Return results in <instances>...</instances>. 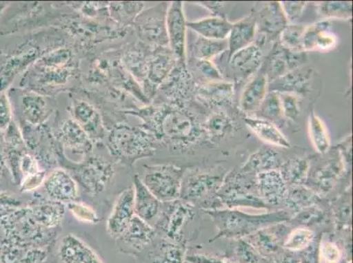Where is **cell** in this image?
I'll use <instances>...</instances> for the list:
<instances>
[{
	"mask_svg": "<svg viewBox=\"0 0 353 263\" xmlns=\"http://www.w3.org/2000/svg\"><path fill=\"white\" fill-rule=\"evenodd\" d=\"M148 128L156 140L176 149L196 145L205 134L203 126L187 109L179 105H166L152 109L147 116Z\"/></svg>",
	"mask_w": 353,
	"mask_h": 263,
	"instance_id": "6da1fadb",
	"label": "cell"
},
{
	"mask_svg": "<svg viewBox=\"0 0 353 263\" xmlns=\"http://www.w3.org/2000/svg\"><path fill=\"white\" fill-rule=\"evenodd\" d=\"M216 224L218 238L245 239L270 224L285 222L291 220L288 210L274 213L249 214L239 209H212L206 211Z\"/></svg>",
	"mask_w": 353,
	"mask_h": 263,
	"instance_id": "7a4b0ae2",
	"label": "cell"
},
{
	"mask_svg": "<svg viewBox=\"0 0 353 263\" xmlns=\"http://www.w3.org/2000/svg\"><path fill=\"white\" fill-rule=\"evenodd\" d=\"M6 243L24 248H41L52 242L53 230L45 229L32 217L27 207H21L0 217Z\"/></svg>",
	"mask_w": 353,
	"mask_h": 263,
	"instance_id": "3957f363",
	"label": "cell"
},
{
	"mask_svg": "<svg viewBox=\"0 0 353 263\" xmlns=\"http://www.w3.org/2000/svg\"><path fill=\"white\" fill-rule=\"evenodd\" d=\"M155 143L156 138L150 132L126 126L115 127L108 139L112 155L128 166L137 160L152 156Z\"/></svg>",
	"mask_w": 353,
	"mask_h": 263,
	"instance_id": "277c9868",
	"label": "cell"
},
{
	"mask_svg": "<svg viewBox=\"0 0 353 263\" xmlns=\"http://www.w3.org/2000/svg\"><path fill=\"white\" fill-rule=\"evenodd\" d=\"M217 203L229 209L240 207L266 209L268 205L260 198L254 182L246 179V174L230 173L224 178L223 185L216 195Z\"/></svg>",
	"mask_w": 353,
	"mask_h": 263,
	"instance_id": "5b68a950",
	"label": "cell"
},
{
	"mask_svg": "<svg viewBox=\"0 0 353 263\" xmlns=\"http://www.w3.org/2000/svg\"><path fill=\"white\" fill-rule=\"evenodd\" d=\"M185 169L172 165L144 166L141 179L148 190L161 203L175 201L181 197V185Z\"/></svg>",
	"mask_w": 353,
	"mask_h": 263,
	"instance_id": "8992f818",
	"label": "cell"
},
{
	"mask_svg": "<svg viewBox=\"0 0 353 263\" xmlns=\"http://www.w3.org/2000/svg\"><path fill=\"white\" fill-rule=\"evenodd\" d=\"M194 215V205L190 202L176 200L162 203L159 217L153 224L157 235L176 243H185V227Z\"/></svg>",
	"mask_w": 353,
	"mask_h": 263,
	"instance_id": "52a82bcc",
	"label": "cell"
},
{
	"mask_svg": "<svg viewBox=\"0 0 353 263\" xmlns=\"http://www.w3.org/2000/svg\"><path fill=\"white\" fill-rule=\"evenodd\" d=\"M187 20L184 6L174 1L168 6L166 12V32L168 46L176 63L187 65Z\"/></svg>",
	"mask_w": 353,
	"mask_h": 263,
	"instance_id": "ba28073f",
	"label": "cell"
},
{
	"mask_svg": "<svg viewBox=\"0 0 353 263\" xmlns=\"http://www.w3.org/2000/svg\"><path fill=\"white\" fill-rule=\"evenodd\" d=\"M155 229L149 223L134 215L124 232L115 239L117 246L121 253L136 255L152 245L155 240Z\"/></svg>",
	"mask_w": 353,
	"mask_h": 263,
	"instance_id": "9c48e42d",
	"label": "cell"
},
{
	"mask_svg": "<svg viewBox=\"0 0 353 263\" xmlns=\"http://www.w3.org/2000/svg\"><path fill=\"white\" fill-rule=\"evenodd\" d=\"M307 63L306 52H294L285 49L280 43H276L268 57L265 69L262 70L270 83L292 70L306 65Z\"/></svg>",
	"mask_w": 353,
	"mask_h": 263,
	"instance_id": "30bf717a",
	"label": "cell"
},
{
	"mask_svg": "<svg viewBox=\"0 0 353 263\" xmlns=\"http://www.w3.org/2000/svg\"><path fill=\"white\" fill-rule=\"evenodd\" d=\"M290 231L285 222L276 223L256 231L245 239L262 257L268 258L281 252Z\"/></svg>",
	"mask_w": 353,
	"mask_h": 263,
	"instance_id": "8fae6325",
	"label": "cell"
},
{
	"mask_svg": "<svg viewBox=\"0 0 353 263\" xmlns=\"http://www.w3.org/2000/svg\"><path fill=\"white\" fill-rule=\"evenodd\" d=\"M224 178L210 172H195L183 178L179 200L194 203L210 193H217Z\"/></svg>",
	"mask_w": 353,
	"mask_h": 263,
	"instance_id": "7c38bea8",
	"label": "cell"
},
{
	"mask_svg": "<svg viewBox=\"0 0 353 263\" xmlns=\"http://www.w3.org/2000/svg\"><path fill=\"white\" fill-rule=\"evenodd\" d=\"M113 175L114 169L109 163L94 159L80 167L76 178L83 190L95 196L104 191Z\"/></svg>",
	"mask_w": 353,
	"mask_h": 263,
	"instance_id": "4fadbf2b",
	"label": "cell"
},
{
	"mask_svg": "<svg viewBox=\"0 0 353 263\" xmlns=\"http://www.w3.org/2000/svg\"><path fill=\"white\" fill-rule=\"evenodd\" d=\"M313 75L314 70L310 67H300L269 83L268 92L290 93L298 98L306 97L311 91Z\"/></svg>",
	"mask_w": 353,
	"mask_h": 263,
	"instance_id": "5bb4252c",
	"label": "cell"
},
{
	"mask_svg": "<svg viewBox=\"0 0 353 263\" xmlns=\"http://www.w3.org/2000/svg\"><path fill=\"white\" fill-rule=\"evenodd\" d=\"M43 186L50 200L69 204L78 198V182L62 169H54L45 178Z\"/></svg>",
	"mask_w": 353,
	"mask_h": 263,
	"instance_id": "9a60e30c",
	"label": "cell"
},
{
	"mask_svg": "<svg viewBox=\"0 0 353 263\" xmlns=\"http://www.w3.org/2000/svg\"><path fill=\"white\" fill-rule=\"evenodd\" d=\"M134 190L126 189L118 196L114 202L113 209L109 215L107 222V231L113 239H117L128 224L134 217Z\"/></svg>",
	"mask_w": 353,
	"mask_h": 263,
	"instance_id": "2e32d148",
	"label": "cell"
},
{
	"mask_svg": "<svg viewBox=\"0 0 353 263\" xmlns=\"http://www.w3.org/2000/svg\"><path fill=\"white\" fill-rule=\"evenodd\" d=\"M255 17L256 34H261L266 41L277 39L288 24L280 2L266 3Z\"/></svg>",
	"mask_w": 353,
	"mask_h": 263,
	"instance_id": "e0dca14e",
	"label": "cell"
},
{
	"mask_svg": "<svg viewBox=\"0 0 353 263\" xmlns=\"http://www.w3.org/2000/svg\"><path fill=\"white\" fill-rule=\"evenodd\" d=\"M256 191L268 207L284 203L288 187L279 171H270L256 175Z\"/></svg>",
	"mask_w": 353,
	"mask_h": 263,
	"instance_id": "ac0fdd59",
	"label": "cell"
},
{
	"mask_svg": "<svg viewBox=\"0 0 353 263\" xmlns=\"http://www.w3.org/2000/svg\"><path fill=\"white\" fill-rule=\"evenodd\" d=\"M269 81L264 70H259L241 93L239 107L247 114H256L268 93Z\"/></svg>",
	"mask_w": 353,
	"mask_h": 263,
	"instance_id": "d6986e66",
	"label": "cell"
},
{
	"mask_svg": "<svg viewBox=\"0 0 353 263\" xmlns=\"http://www.w3.org/2000/svg\"><path fill=\"white\" fill-rule=\"evenodd\" d=\"M133 185L134 214L150 224L155 223L161 210V202L148 190L139 176H134Z\"/></svg>",
	"mask_w": 353,
	"mask_h": 263,
	"instance_id": "ffe728a7",
	"label": "cell"
},
{
	"mask_svg": "<svg viewBox=\"0 0 353 263\" xmlns=\"http://www.w3.org/2000/svg\"><path fill=\"white\" fill-rule=\"evenodd\" d=\"M231 70L239 79L252 78L263 63V51L258 44L252 43L245 49L237 51L229 59Z\"/></svg>",
	"mask_w": 353,
	"mask_h": 263,
	"instance_id": "44dd1931",
	"label": "cell"
},
{
	"mask_svg": "<svg viewBox=\"0 0 353 263\" xmlns=\"http://www.w3.org/2000/svg\"><path fill=\"white\" fill-rule=\"evenodd\" d=\"M59 255L63 263H104L94 250L72 233L62 240Z\"/></svg>",
	"mask_w": 353,
	"mask_h": 263,
	"instance_id": "7402d4cb",
	"label": "cell"
},
{
	"mask_svg": "<svg viewBox=\"0 0 353 263\" xmlns=\"http://www.w3.org/2000/svg\"><path fill=\"white\" fill-rule=\"evenodd\" d=\"M195 96L199 101L208 107H221L230 104L234 96V83L220 80L207 82L195 87Z\"/></svg>",
	"mask_w": 353,
	"mask_h": 263,
	"instance_id": "603a6c76",
	"label": "cell"
},
{
	"mask_svg": "<svg viewBox=\"0 0 353 263\" xmlns=\"http://www.w3.org/2000/svg\"><path fill=\"white\" fill-rule=\"evenodd\" d=\"M169 6V5H168ZM168 6L165 8H153L147 12L144 19L141 20V33L145 40L157 44L159 47H168V38L166 32V12Z\"/></svg>",
	"mask_w": 353,
	"mask_h": 263,
	"instance_id": "cb8c5ba5",
	"label": "cell"
},
{
	"mask_svg": "<svg viewBox=\"0 0 353 263\" xmlns=\"http://www.w3.org/2000/svg\"><path fill=\"white\" fill-rule=\"evenodd\" d=\"M256 35V22L255 15L247 16L242 20L232 23L228 37V59L237 51L245 49L254 43Z\"/></svg>",
	"mask_w": 353,
	"mask_h": 263,
	"instance_id": "d4e9b609",
	"label": "cell"
},
{
	"mask_svg": "<svg viewBox=\"0 0 353 263\" xmlns=\"http://www.w3.org/2000/svg\"><path fill=\"white\" fill-rule=\"evenodd\" d=\"M28 208L38 224L51 230L62 224L65 214L64 204L50 200L33 202Z\"/></svg>",
	"mask_w": 353,
	"mask_h": 263,
	"instance_id": "484cf974",
	"label": "cell"
},
{
	"mask_svg": "<svg viewBox=\"0 0 353 263\" xmlns=\"http://www.w3.org/2000/svg\"><path fill=\"white\" fill-rule=\"evenodd\" d=\"M188 28L208 40L224 41L229 37L232 23L223 16L214 15L187 22Z\"/></svg>",
	"mask_w": 353,
	"mask_h": 263,
	"instance_id": "4316f807",
	"label": "cell"
},
{
	"mask_svg": "<svg viewBox=\"0 0 353 263\" xmlns=\"http://www.w3.org/2000/svg\"><path fill=\"white\" fill-rule=\"evenodd\" d=\"M282 163L278 152L270 147L263 146L249 156L240 172L256 176L262 172L279 171Z\"/></svg>",
	"mask_w": 353,
	"mask_h": 263,
	"instance_id": "83f0119b",
	"label": "cell"
},
{
	"mask_svg": "<svg viewBox=\"0 0 353 263\" xmlns=\"http://www.w3.org/2000/svg\"><path fill=\"white\" fill-rule=\"evenodd\" d=\"M243 121L256 136L272 146L290 149L291 144L280 128L272 122L256 117H245Z\"/></svg>",
	"mask_w": 353,
	"mask_h": 263,
	"instance_id": "f1b7e54d",
	"label": "cell"
},
{
	"mask_svg": "<svg viewBox=\"0 0 353 263\" xmlns=\"http://www.w3.org/2000/svg\"><path fill=\"white\" fill-rule=\"evenodd\" d=\"M61 142L70 151L77 154H88L91 149L92 143L85 130L78 122L72 120L64 122L60 129Z\"/></svg>",
	"mask_w": 353,
	"mask_h": 263,
	"instance_id": "f546056e",
	"label": "cell"
},
{
	"mask_svg": "<svg viewBox=\"0 0 353 263\" xmlns=\"http://www.w3.org/2000/svg\"><path fill=\"white\" fill-rule=\"evenodd\" d=\"M48 257L41 248H24L4 243L0 246V263H41Z\"/></svg>",
	"mask_w": 353,
	"mask_h": 263,
	"instance_id": "4dcf8cb0",
	"label": "cell"
},
{
	"mask_svg": "<svg viewBox=\"0 0 353 263\" xmlns=\"http://www.w3.org/2000/svg\"><path fill=\"white\" fill-rule=\"evenodd\" d=\"M185 252V243H176L162 238L154 244L148 258L150 263H184Z\"/></svg>",
	"mask_w": 353,
	"mask_h": 263,
	"instance_id": "1f68e13d",
	"label": "cell"
},
{
	"mask_svg": "<svg viewBox=\"0 0 353 263\" xmlns=\"http://www.w3.org/2000/svg\"><path fill=\"white\" fill-rule=\"evenodd\" d=\"M346 169L343 165L341 157L339 155L338 159L330 160L325 165L321 167L313 176L314 185L316 186L317 191L321 193H326L333 188L335 182L339 180ZM319 194V193H317Z\"/></svg>",
	"mask_w": 353,
	"mask_h": 263,
	"instance_id": "d6a6232c",
	"label": "cell"
},
{
	"mask_svg": "<svg viewBox=\"0 0 353 263\" xmlns=\"http://www.w3.org/2000/svg\"><path fill=\"white\" fill-rule=\"evenodd\" d=\"M162 47L161 50L154 54L148 68L150 82L159 85L168 78V76L175 68L176 60L171 50Z\"/></svg>",
	"mask_w": 353,
	"mask_h": 263,
	"instance_id": "836d02e7",
	"label": "cell"
},
{
	"mask_svg": "<svg viewBox=\"0 0 353 263\" xmlns=\"http://www.w3.org/2000/svg\"><path fill=\"white\" fill-rule=\"evenodd\" d=\"M203 126L205 136L212 143L220 142L224 138L232 134L235 130V123L232 118L223 111L212 114Z\"/></svg>",
	"mask_w": 353,
	"mask_h": 263,
	"instance_id": "e575fe53",
	"label": "cell"
},
{
	"mask_svg": "<svg viewBox=\"0 0 353 263\" xmlns=\"http://www.w3.org/2000/svg\"><path fill=\"white\" fill-rule=\"evenodd\" d=\"M74 115L80 127L89 137L98 138L102 133L101 121L98 112L85 101H77L73 107Z\"/></svg>",
	"mask_w": 353,
	"mask_h": 263,
	"instance_id": "d590c367",
	"label": "cell"
},
{
	"mask_svg": "<svg viewBox=\"0 0 353 263\" xmlns=\"http://www.w3.org/2000/svg\"><path fill=\"white\" fill-rule=\"evenodd\" d=\"M319 196L312 189L305 185L294 186L288 188V195L284 200V204L288 211L292 214L316 205L319 202Z\"/></svg>",
	"mask_w": 353,
	"mask_h": 263,
	"instance_id": "8d00e7d4",
	"label": "cell"
},
{
	"mask_svg": "<svg viewBox=\"0 0 353 263\" xmlns=\"http://www.w3.org/2000/svg\"><path fill=\"white\" fill-rule=\"evenodd\" d=\"M310 162L301 157H294L282 163L280 169L281 175L288 187L304 185L310 175Z\"/></svg>",
	"mask_w": 353,
	"mask_h": 263,
	"instance_id": "74e56055",
	"label": "cell"
},
{
	"mask_svg": "<svg viewBox=\"0 0 353 263\" xmlns=\"http://www.w3.org/2000/svg\"><path fill=\"white\" fill-rule=\"evenodd\" d=\"M309 134L314 149L319 154L328 153L330 149V138L324 122L311 110L309 116Z\"/></svg>",
	"mask_w": 353,
	"mask_h": 263,
	"instance_id": "f35d334b",
	"label": "cell"
},
{
	"mask_svg": "<svg viewBox=\"0 0 353 263\" xmlns=\"http://www.w3.org/2000/svg\"><path fill=\"white\" fill-rule=\"evenodd\" d=\"M228 51V41L208 40L197 35L192 46V54L194 59L211 61L218 54Z\"/></svg>",
	"mask_w": 353,
	"mask_h": 263,
	"instance_id": "ab89813d",
	"label": "cell"
},
{
	"mask_svg": "<svg viewBox=\"0 0 353 263\" xmlns=\"http://www.w3.org/2000/svg\"><path fill=\"white\" fill-rule=\"evenodd\" d=\"M255 114L258 115V116H256V118L270 121L277 127L283 125L285 120L283 114H282L279 93L268 92L264 102L260 105L258 112Z\"/></svg>",
	"mask_w": 353,
	"mask_h": 263,
	"instance_id": "60d3db41",
	"label": "cell"
},
{
	"mask_svg": "<svg viewBox=\"0 0 353 263\" xmlns=\"http://www.w3.org/2000/svg\"><path fill=\"white\" fill-rule=\"evenodd\" d=\"M316 12L323 20H351L352 3L350 1H324L316 3Z\"/></svg>",
	"mask_w": 353,
	"mask_h": 263,
	"instance_id": "b9f144b4",
	"label": "cell"
},
{
	"mask_svg": "<svg viewBox=\"0 0 353 263\" xmlns=\"http://www.w3.org/2000/svg\"><path fill=\"white\" fill-rule=\"evenodd\" d=\"M305 25L300 24H288L282 30L279 39L282 46L294 52H304L303 50V36Z\"/></svg>",
	"mask_w": 353,
	"mask_h": 263,
	"instance_id": "7bdbcfd3",
	"label": "cell"
},
{
	"mask_svg": "<svg viewBox=\"0 0 353 263\" xmlns=\"http://www.w3.org/2000/svg\"><path fill=\"white\" fill-rule=\"evenodd\" d=\"M314 233L307 227L290 231L287 239H285L283 249L288 252H300L310 245L314 240Z\"/></svg>",
	"mask_w": 353,
	"mask_h": 263,
	"instance_id": "ee69618b",
	"label": "cell"
},
{
	"mask_svg": "<svg viewBox=\"0 0 353 263\" xmlns=\"http://www.w3.org/2000/svg\"><path fill=\"white\" fill-rule=\"evenodd\" d=\"M332 22L328 20L314 22V24L306 27L303 36V50L304 52L314 51V47H316V40L319 34L324 31L332 30Z\"/></svg>",
	"mask_w": 353,
	"mask_h": 263,
	"instance_id": "f6af8a7d",
	"label": "cell"
},
{
	"mask_svg": "<svg viewBox=\"0 0 353 263\" xmlns=\"http://www.w3.org/2000/svg\"><path fill=\"white\" fill-rule=\"evenodd\" d=\"M234 262L236 263H259L262 256L245 239L236 240L233 246Z\"/></svg>",
	"mask_w": 353,
	"mask_h": 263,
	"instance_id": "bcb514c9",
	"label": "cell"
},
{
	"mask_svg": "<svg viewBox=\"0 0 353 263\" xmlns=\"http://www.w3.org/2000/svg\"><path fill=\"white\" fill-rule=\"evenodd\" d=\"M280 95L282 114L285 121L294 122L301 114L299 98L290 93H279Z\"/></svg>",
	"mask_w": 353,
	"mask_h": 263,
	"instance_id": "7dc6e473",
	"label": "cell"
},
{
	"mask_svg": "<svg viewBox=\"0 0 353 263\" xmlns=\"http://www.w3.org/2000/svg\"><path fill=\"white\" fill-rule=\"evenodd\" d=\"M68 209L73 216L80 222L97 224L99 222V218L97 213L91 207L81 202H72L67 204Z\"/></svg>",
	"mask_w": 353,
	"mask_h": 263,
	"instance_id": "c3c4849f",
	"label": "cell"
},
{
	"mask_svg": "<svg viewBox=\"0 0 353 263\" xmlns=\"http://www.w3.org/2000/svg\"><path fill=\"white\" fill-rule=\"evenodd\" d=\"M24 111L32 123H37L43 118L45 103L43 98L30 94L24 98Z\"/></svg>",
	"mask_w": 353,
	"mask_h": 263,
	"instance_id": "681fc988",
	"label": "cell"
},
{
	"mask_svg": "<svg viewBox=\"0 0 353 263\" xmlns=\"http://www.w3.org/2000/svg\"><path fill=\"white\" fill-rule=\"evenodd\" d=\"M194 67L202 78L206 80L205 83L223 80L219 69L212 61L194 59Z\"/></svg>",
	"mask_w": 353,
	"mask_h": 263,
	"instance_id": "f907efd6",
	"label": "cell"
},
{
	"mask_svg": "<svg viewBox=\"0 0 353 263\" xmlns=\"http://www.w3.org/2000/svg\"><path fill=\"white\" fill-rule=\"evenodd\" d=\"M280 4L288 24H294L295 21L299 20L307 5V2L285 1L280 2Z\"/></svg>",
	"mask_w": 353,
	"mask_h": 263,
	"instance_id": "816d5d0a",
	"label": "cell"
},
{
	"mask_svg": "<svg viewBox=\"0 0 353 263\" xmlns=\"http://www.w3.org/2000/svg\"><path fill=\"white\" fill-rule=\"evenodd\" d=\"M296 214L293 220L294 223L297 224H314L323 219V211L316 205L306 208Z\"/></svg>",
	"mask_w": 353,
	"mask_h": 263,
	"instance_id": "f5cc1de1",
	"label": "cell"
},
{
	"mask_svg": "<svg viewBox=\"0 0 353 263\" xmlns=\"http://www.w3.org/2000/svg\"><path fill=\"white\" fill-rule=\"evenodd\" d=\"M319 255L324 263H339L341 259V251L336 243L323 242L319 246Z\"/></svg>",
	"mask_w": 353,
	"mask_h": 263,
	"instance_id": "db71d44e",
	"label": "cell"
},
{
	"mask_svg": "<svg viewBox=\"0 0 353 263\" xmlns=\"http://www.w3.org/2000/svg\"><path fill=\"white\" fill-rule=\"evenodd\" d=\"M336 44H338V37L332 33V30L324 31L317 38L314 50L320 51V52H328L333 50Z\"/></svg>",
	"mask_w": 353,
	"mask_h": 263,
	"instance_id": "11a10c76",
	"label": "cell"
},
{
	"mask_svg": "<svg viewBox=\"0 0 353 263\" xmlns=\"http://www.w3.org/2000/svg\"><path fill=\"white\" fill-rule=\"evenodd\" d=\"M46 178V171H40L37 174L25 176L21 184V191L23 192L37 190L43 184Z\"/></svg>",
	"mask_w": 353,
	"mask_h": 263,
	"instance_id": "9f6ffc18",
	"label": "cell"
},
{
	"mask_svg": "<svg viewBox=\"0 0 353 263\" xmlns=\"http://www.w3.org/2000/svg\"><path fill=\"white\" fill-rule=\"evenodd\" d=\"M339 150V155L341 157L343 165L346 171L351 168L352 165V134L346 136L345 139L336 145Z\"/></svg>",
	"mask_w": 353,
	"mask_h": 263,
	"instance_id": "6f0895ef",
	"label": "cell"
},
{
	"mask_svg": "<svg viewBox=\"0 0 353 263\" xmlns=\"http://www.w3.org/2000/svg\"><path fill=\"white\" fill-rule=\"evenodd\" d=\"M20 171L26 176L37 174L40 171L37 160L30 155L22 156L20 161Z\"/></svg>",
	"mask_w": 353,
	"mask_h": 263,
	"instance_id": "680465c9",
	"label": "cell"
},
{
	"mask_svg": "<svg viewBox=\"0 0 353 263\" xmlns=\"http://www.w3.org/2000/svg\"><path fill=\"white\" fill-rule=\"evenodd\" d=\"M185 261L191 263H236L231 260L216 257L208 255H192L185 256Z\"/></svg>",
	"mask_w": 353,
	"mask_h": 263,
	"instance_id": "91938a15",
	"label": "cell"
},
{
	"mask_svg": "<svg viewBox=\"0 0 353 263\" xmlns=\"http://www.w3.org/2000/svg\"><path fill=\"white\" fill-rule=\"evenodd\" d=\"M198 6H202V8L208 9L214 14H218V12L221 10L226 6L225 2H198Z\"/></svg>",
	"mask_w": 353,
	"mask_h": 263,
	"instance_id": "94428289",
	"label": "cell"
},
{
	"mask_svg": "<svg viewBox=\"0 0 353 263\" xmlns=\"http://www.w3.org/2000/svg\"><path fill=\"white\" fill-rule=\"evenodd\" d=\"M274 263H300L299 260L295 258L290 253H278L274 260Z\"/></svg>",
	"mask_w": 353,
	"mask_h": 263,
	"instance_id": "6125c7cd",
	"label": "cell"
},
{
	"mask_svg": "<svg viewBox=\"0 0 353 263\" xmlns=\"http://www.w3.org/2000/svg\"><path fill=\"white\" fill-rule=\"evenodd\" d=\"M259 263H274V261H270V260L265 257H262L261 260H260V262Z\"/></svg>",
	"mask_w": 353,
	"mask_h": 263,
	"instance_id": "be15d7a7",
	"label": "cell"
},
{
	"mask_svg": "<svg viewBox=\"0 0 353 263\" xmlns=\"http://www.w3.org/2000/svg\"><path fill=\"white\" fill-rule=\"evenodd\" d=\"M184 263H191V262H187V261H185Z\"/></svg>",
	"mask_w": 353,
	"mask_h": 263,
	"instance_id": "e7e4bbea",
	"label": "cell"
}]
</instances>
